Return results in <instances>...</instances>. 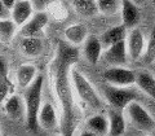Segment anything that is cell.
Here are the masks:
<instances>
[{"instance_id":"6da1fadb","label":"cell","mask_w":155,"mask_h":136,"mask_svg":"<svg viewBox=\"0 0 155 136\" xmlns=\"http://www.w3.org/2000/svg\"><path fill=\"white\" fill-rule=\"evenodd\" d=\"M79 60V51L67 42H60L49 65L52 88L60 106V126L62 136H74L78 115L74 100L71 70Z\"/></svg>"},{"instance_id":"7a4b0ae2","label":"cell","mask_w":155,"mask_h":136,"mask_svg":"<svg viewBox=\"0 0 155 136\" xmlns=\"http://www.w3.org/2000/svg\"><path fill=\"white\" fill-rule=\"evenodd\" d=\"M43 84L44 79L41 75L36 76L31 86L25 90V117H26V126L30 131L38 132L39 130V113L41 109V95H43Z\"/></svg>"},{"instance_id":"3957f363","label":"cell","mask_w":155,"mask_h":136,"mask_svg":"<svg viewBox=\"0 0 155 136\" xmlns=\"http://www.w3.org/2000/svg\"><path fill=\"white\" fill-rule=\"evenodd\" d=\"M71 82L75 93L84 105L94 110H98L104 106V101L93 84L88 80V78L83 73H80L75 67H72L71 70Z\"/></svg>"},{"instance_id":"277c9868","label":"cell","mask_w":155,"mask_h":136,"mask_svg":"<svg viewBox=\"0 0 155 136\" xmlns=\"http://www.w3.org/2000/svg\"><path fill=\"white\" fill-rule=\"evenodd\" d=\"M104 95L111 108L116 110H124L132 101H136L137 97L132 87H115L110 84L105 86Z\"/></svg>"},{"instance_id":"5b68a950","label":"cell","mask_w":155,"mask_h":136,"mask_svg":"<svg viewBox=\"0 0 155 136\" xmlns=\"http://www.w3.org/2000/svg\"><path fill=\"white\" fill-rule=\"evenodd\" d=\"M124 111H125V117L130 121V123L138 130L151 131L155 127V119L153 118V115L138 101H132L124 109Z\"/></svg>"},{"instance_id":"8992f818","label":"cell","mask_w":155,"mask_h":136,"mask_svg":"<svg viewBox=\"0 0 155 136\" xmlns=\"http://www.w3.org/2000/svg\"><path fill=\"white\" fill-rule=\"evenodd\" d=\"M105 82L115 87H132L136 84V71L125 66H111L102 74Z\"/></svg>"},{"instance_id":"52a82bcc","label":"cell","mask_w":155,"mask_h":136,"mask_svg":"<svg viewBox=\"0 0 155 136\" xmlns=\"http://www.w3.org/2000/svg\"><path fill=\"white\" fill-rule=\"evenodd\" d=\"M125 42H127L128 55L130 60L137 61L140 58H142L145 53V48H146V38H145L143 32L138 27L130 29Z\"/></svg>"},{"instance_id":"ba28073f","label":"cell","mask_w":155,"mask_h":136,"mask_svg":"<svg viewBox=\"0 0 155 136\" xmlns=\"http://www.w3.org/2000/svg\"><path fill=\"white\" fill-rule=\"evenodd\" d=\"M49 22V17L45 12H36L32 14V17L28 19L23 26H21L18 34L22 38L27 36H39L40 32L47 27Z\"/></svg>"},{"instance_id":"9c48e42d","label":"cell","mask_w":155,"mask_h":136,"mask_svg":"<svg viewBox=\"0 0 155 136\" xmlns=\"http://www.w3.org/2000/svg\"><path fill=\"white\" fill-rule=\"evenodd\" d=\"M102 57L111 66H124L128 62V58H129L127 42L123 40V42L116 43L114 46L105 48Z\"/></svg>"},{"instance_id":"30bf717a","label":"cell","mask_w":155,"mask_h":136,"mask_svg":"<svg viewBox=\"0 0 155 136\" xmlns=\"http://www.w3.org/2000/svg\"><path fill=\"white\" fill-rule=\"evenodd\" d=\"M120 14L122 23L127 29H134L140 22V7L132 0L120 2Z\"/></svg>"},{"instance_id":"8fae6325","label":"cell","mask_w":155,"mask_h":136,"mask_svg":"<svg viewBox=\"0 0 155 136\" xmlns=\"http://www.w3.org/2000/svg\"><path fill=\"white\" fill-rule=\"evenodd\" d=\"M34 4L32 2L28 0H18L16 3V5L13 7L11 11V17L13 19V22L17 26H23L25 23L32 17L34 14Z\"/></svg>"},{"instance_id":"7c38bea8","label":"cell","mask_w":155,"mask_h":136,"mask_svg":"<svg viewBox=\"0 0 155 136\" xmlns=\"http://www.w3.org/2000/svg\"><path fill=\"white\" fill-rule=\"evenodd\" d=\"M83 52L87 61L92 65H96L100 61V58L102 57V53H104V46L101 43V39L94 35L88 36V39L84 43Z\"/></svg>"},{"instance_id":"4fadbf2b","label":"cell","mask_w":155,"mask_h":136,"mask_svg":"<svg viewBox=\"0 0 155 136\" xmlns=\"http://www.w3.org/2000/svg\"><path fill=\"white\" fill-rule=\"evenodd\" d=\"M64 35L67 43L78 47L80 44H84L85 40L88 39V29L83 23H72L65 29Z\"/></svg>"},{"instance_id":"5bb4252c","label":"cell","mask_w":155,"mask_h":136,"mask_svg":"<svg viewBox=\"0 0 155 136\" xmlns=\"http://www.w3.org/2000/svg\"><path fill=\"white\" fill-rule=\"evenodd\" d=\"M128 29L125 27L123 23L122 25H116L110 27L109 30H106L102 35H101V43H102L104 48H107L110 46H114L119 42H123L128 36Z\"/></svg>"},{"instance_id":"9a60e30c","label":"cell","mask_w":155,"mask_h":136,"mask_svg":"<svg viewBox=\"0 0 155 136\" xmlns=\"http://www.w3.org/2000/svg\"><path fill=\"white\" fill-rule=\"evenodd\" d=\"M109 118V135L110 136H123L127 127L125 114L122 110L111 109L107 113Z\"/></svg>"},{"instance_id":"2e32d148","label":"cell","mask_w":155,"mask_h":136,"mask_svg":"<svg viewBox=\"0 0 155 136\" xmlns=\"http://www.w3.org/2000/svg\"><path fill=\"white\" fill-rule=\"evenodd\" d=\"M60 121L58 114L51 103H45L41 105L40 113H39V126L44 130H53L56 128Z\"/></svg>"},{"instance_id":"e0dca14e","label":"cell","mask_w":155,"mask_h":136,"mask_svg":"<svg viewBox=\"0 0 155 136\" xmlns=\"http://www.w3.org/2000/svg\"><path fill=\"white\" fill-rule=\"evenodd\" d=\"M136 86L140 91L155 99V76L147 70L136 71Z\"/></svg>"},{"instance_id":"ac0fdd59","label":"cell","mask_w":155,"mask_h":136,"mask_svg":"<svg viewBox=\"0 0 155 136\" xmlns=\"http://www.w3.org/2000/svg\"><path fill=\"white\" fill-rule=\"evenodd\" d=\"M87 130L92 131L100 136L109 135V118L104 114H93L85 122Z\"/></svg>"},{"instance_id":"d6986e66","label":"cell","mask_w":155,"mask_h":136,"mask_svg":"<svg viewBox=\"0 0 155 136\" xmlns=\"http://www.w3.org/2000/svg\"><path fill=\"white\" fill-rule=\"evenodd\" d=\"M36 67L31 64H23L17 69L16 73V79L19 87L27 88L28 86L32 84V82L36 79Z\"/></svg>"},{"instance_id":"ffe728a7","label":"cell","mask_w":155,"mask_h":136,"mask_svg":"<svg viewBox=\"0 0 155 136\" xmlns=\"http://www.w3.org/2000/svg\"><path fill=\"white\" fill-rule=\"evenodd\" d=\"M19 48L26 56L36 57L43 52L44 44H43V40L39 36H27L22 38L21 43H19Z\"/></svg>"},{"instance_id":"44dd1931","label":"cell","mask_w":155,"mask_h":136,"mask_svg":"<svg viewBox=\"0 0 155 136\" xmlns=\"http://www.w3.org/2000/svg\"><path fill=\"white\" fill-rule=\"evenodd\" d=\"M23 104H22V100L19 99V96L12 95L4 101V110H5V113L12 119H19L22 117V113L25 111Z\"/></svg>"},{"instance_id":"7402d4cb","label":"cell","mask_w":155,"mask_h":136,"mask_svg":"<svg viewBox=\"0 0 155 136\" xmlns=\"http://www.w3.org/2000/svg\"><path fill=\"white\" fill-rule=\"evenodd\" d=\"M72 7L83 17H92L98 13V5L97 0H72Z\"/></svg>"},{"instance_id":"603a6c76","label":"cell","mask_w":155,"mask_h":136,"mask_svg":"<svg viewBox=\"0 0 155 136\" xmlns=\"http://www.w3.org/2000/svg\"><path fill=\"white\" fill-rule=\"evenodd\" d=\"M17 32V25L12 18L0 19V40L4 43H9L14 38Z\"/></svg>"},{"instance_id":"cb8c5ba5","label":"cell","mask_w":155,"mask_h":136,"mask_svg":"<svg viewBox=\"0 0 155 136\" xmlns=\"http://www.w3.org/2000/svg\"><path fill=\"white\" fill-rule=\"evenodd\" d=\"M142 60L145 64H153L155 61V26L151 29L150 35L146 40V48H145Z\"/></svg>"},{"instance_id":"d4e9b609","label":"cell","mask_w":155,"mask_h":136,"mask_svg":"<svg viewBox=\"0 0 155 136\" xmlns=\"http://www.w3.org/2000/svg\"><path fill=\"white\" fill-rule=\"evenodd\" d=\"M97 5H98V12L106 16L114 14L120 9L118 0H97Z\"/></svg>"},{"instance_id":"484cf974","label":"cell","mask_w":155,"mask_h":136,"mask_svg":"<svg viewBox=\"0 0 155 136\" xmlns=\"http://www.w3.org/2000/svg\"><path fill=\"white\" fill-rule=\"evenodd\" d=\"M8 82V65L4 57L0 56V83L5 84Z\"/></svg>"},{"instance_id":"4316f807","label":"cell","mask_w":155,"mask_h":136,"mask_svg":"<svg viewBox=\"0 0 155 136\" xmlns=\"http://www.w3.org/2000/svg\"><path fill=\"white\" fill-rule=\"evenodd\" d=\"M57 0H34V8H36L39 12H44V9H48Z\"/></svg>"},{"instance_id":"83f0119b","label":"cell","mask_w":155,"mask_h":136,"mask_svg":"<svg viewBox=\"0 0 155 136\" xmlns=\"http://www.w3.org/2000/svg\"><path fill=\"white\" fill-rule=\"evenodd\" d=\"M3 4H4V7H5L8 11H12L13 7L16 5V3H17V0H0Z\"/></svg>"},{"instance_id":"f1b7e54d","label":"cell","mask_w":155,"mask_h":136,"mask_svg":"<svg viewBox=\"0 0 155 136\" xmlns=\"http://www.w3.org/2000/svg\"><path fill=\"white\" fill-rule=\"evenodd\" d=\"M11 12V11H8V9L4 7V4L0 2V19H3V18H7L8 17V13Z\"/></svg>"},{"instance_id":"f546056e","label":"cell","mask_w":155,"mask_h":136,"mask_svg":"<svg viewBox=\"0 0 155 136\" xmlns=\"http://www.w3.org/2000/svg\"><path fill=\"white\" fill-rule=\"evenodd\" d=\"M79 136H100V135H97V134H94V132H92V131H89V130H84Z\"/></svg>"},{"instance_id":"4dcf8cb0","label":"cell","mask_w":155,"mask_h":136,"mask_svg":"<svg viewBox=\"0 0 155 136\" xmlns=\"http://www.w3.org/2000/svg\"><path fill=\"white\" fill-rule=\"evenodd\" d=\"M132 2H133V3H136V4H137L138 7H141V5H143V4L146 3V0H132Z\"/></svg>"},{"instance_id":"1f68e13d","label":"cell","mask_w":155,"mask_h":136,"mask_svg":"<svg viewBox=\"0 0 155 136\" xmlns=\"http://www.w3.org/2000/svg\"><path fill=\"white\" fill-rule=\"evenodd\" d=\"M151 3L154 4V5H155V0H151Z\"/></svg>"},{"instance_id":"d6a6232c","label":"cell","mask_w":155,"mask_h":136,"mask_svg":"<svg viewBox=\"0 0 155 136\" xmlns=\"http://www.w3.org/2000/svg\"><path fill=\"white\" fill-rule=\"evenodd\" d=\"M28 2H34V0H28Z\"/></svg>"},{"instance_id":"836d02e7","label":"cell","mask_w":155,"mask_h":136,"mask_svg":"<svg viewBox=\"0 0 155 136\" xmlns=\"http://www.w3.org/2000/svg\"><path fill=\"white\" fill-rule=\"evenodd\" d=\"M3 136H8V135H3Z\"/></svg>"},{"instance_id":"e575fe53","label":"cell","mask_w":155,"mask_h":136,"mask_svg":"<svg viewBox=\"0 0 155 136\" xmlns=\"http://www.w3.org/2000/svg\"><path fill=\"white\" fill-rule=\"evenodd\" d=\"M0 136H2V134H0Z\"/></svg>"},{"instance_id":"d590c367","label":"cell","mask_w":155,"mask_h":136,"mask_svg":"<svg viewBox=\"0 0 155 136\" xmlns=\"http://www.w3.org/2000/svg\"><path fill=\"white\" fill-rule=\"evenodd\" d=\"M60 136H62V135H60Z\"/></svg>"},{"instance_id":"8d00e7d4","label":"cell","mask_w":155,"mask_h":136,"mask_svg":"<svg viewBox=\"0 0 155 136\" xmlns=\"http://www.w3.org/2000/svg\"><path fill=\"white\" fill-rule=\"evenodd\" d=\"M71 2H72V0H71Z\"/></svg>"}]
</instances>
